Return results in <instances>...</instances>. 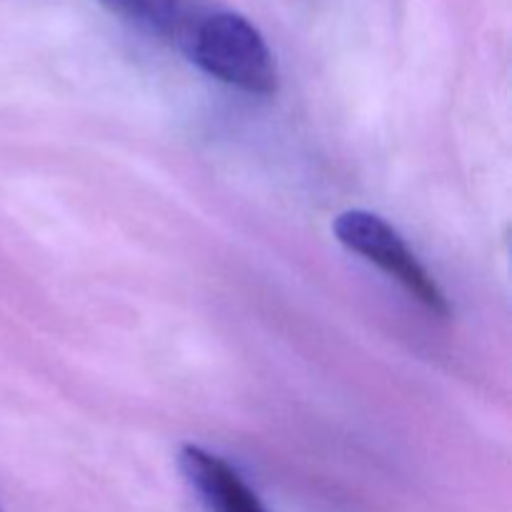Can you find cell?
<instances>
[{
  "mask_svg": "<svg viewBox=\"0 0 512 512\" xmlns=\"http://www.w3.org/2000/svg\"><path fill=\"white\" fill-rule=\"evenodd\" d=\"M188 53L198 68L245 93L273 95L278 90V68L268 43L243 15L220 10L195 25Z\"/></svg>",
  "mask_w": 512,
  "mask_h": 512,
  "instance_id": "6da1fadb",
  "label": "cell"
},
{
  "mask_svg": "<svg viewBox=\"0 0 512 512\" xmlns=\"http://www.w3.org/2000/svg\"><path fill=\"white\" fill-rule=\"evenodd\" d=\"M335 238L350 250L365 258L368 263L378 265L383 273L398 280L418 303H423L438 318H448L450 303L443 290L438 288L418 255L408 248L403 235L385 223L380 215L368 213V210H348L338 215L333 225Z\"/></svg>",
  "mask_w": 512,
  "mask_h": 512,
  "instance_id": "7a4b0ae2",
  "label": "cell"
},
{
  "mask_svg": "<svg viewBox=\"0 0 512 512\" xmlns=\"http://www.w3.org/2000/svg\"><path fill=\"white\" fill-rule=\"evenodd\" d=\"M178 465L208 512H270L255 490L218 455L198 445H183Z\"/></svg>",
  "mask_w": 512,
  "mask_h": 512,
  "instance_id": "3957f363",
  "label": "cell"
},
{
  "mask_svg": "<svg viewBox=\"0 0 512 512\" xmlns=\"http://www.w3.org/2000/svg\"><path fill=\"white\" fill-rule=\"evenodd\" d=\"M110 13L153 33H173L180 18V0H100Z\"/></svg>",
  "mask_w": 512,
  "mask_h": 512,
  "instance_id": "277c9868",
  "label": "cell"
},
{
  "mask_svg": "<svg viewBox=\"0 0 512 512\" xmlns=\"http://www.w3.org/2000/svg\"><path fill=\"white\" fill-rule=\"evenodd\" d=\"M0 512H3V508H0Z\"/></svg>",
  "mask_w": 512,
  "mask_h": 512,
  "instance_id": "5b68a950",
  "label": "cell"
}]
</instances>
